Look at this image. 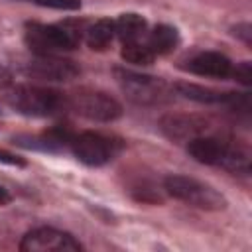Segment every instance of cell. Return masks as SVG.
<instances>
[{
  "instance_id": "14",
  "label": "cell",
  "mask_w": 252,
  "mask_h": 252,
  "mask_svg": "<svg viewBox=\"0 0 252 252\" xmlns=\"http://www.w3.org/2000/svg\"><path fill=\"white\" fill-rule=\"evenodd\" d=\"M114 22L112 20H96L94 24H91L87 30H85V41L91 49L94 51H102L110 45L112 37H114Z\"/></svg>"
},
{
  "instance_id": "20",
  "label": "cell",
  "mask_w": 252,
  "mask_h": 252,
  "mask_svg": "<svg viewBox=\"0 0 252 252\" xmlns=\"http://www.w3.org/2000/svg\"><path fill=\"white\" fill-rule=\"evenodd\" d=\"M10 83H12V73H10V69L0 63V89H6Z\"/></svg>"
},
{
  "instance_id": "16",
  "label": "cell",
  "mask_w": 252,
  "mask_h": 252,
  "mask_svg": "<svg viewBox=\"0 0 252 252\" xmlns=\"http://www.w3.org/2000/svg\"><path fill=\"white\" fill-rule=\"evenodd\" d=\"M20 2H33L37 6L55 8V10H79L81 0H20Z\"/></svg>"
},
{
  "instance_id": "8",
  "label": "cell",
  "mask_w": 252,
  "mask_h": 252,
  "mask_svg": "<svg viewBox=\"0 0 252 252\" xmlns=\"http://www.w3.org/2000/svg\"><path fill=\"white\" fill-rule=\"evenodd\" d=\"M22 252H79L83 250L81 242L65 230L51 226H39L24 234L20 242Z\"/></svg>"
},
{
  "instance_id": "6",
  "label": "cell",
  "mask_w": 252,
  "mask_h": 252,
  "mask_svg": "<svg viewBox=\"0 0 252 252\" xmlns=\"http://www.w3.org/2000/svg\"><path fill=\"white\" fill-rule=\"evenodd\" d=\"M67 106L79 116H85L94 122H112L122 114V106L114 96L94 89L75 91L71 96H67Z\"/></svg>"
},
{
  "instance_id": "2",
  "label": "cell",
  "mask_w": 252,
  "mask_h": 252,
  "mask_svg": "<svg viewBox=\"0 0 252 252\" xmlns=\"http://www.w3.org/2000/svg\"><path fill=\"white\" fill-rule=\"evenodd\" d=\"M24 41L35 55H55L57 51H71L81 41V30L71 24H39L28 22Z\"/></svg>"
},
{
  "instance_id": "4",
  "label": "cell",
  "mask_w": 252,
  "mask_h": 252,
  "mask_svg": "<svg viewBox=\"0 0 252 252\" xmlns=\"http://www.w3.org/2000/svg\"><path fill=\"white\" fill-rule=\"evenodd\" d=\"M163 189L171 197H175L187 205H193L197 209L222 211L226 207V199L215 187H211L199 179L187 177V175H167L163 179Z\"/></svg>"
},
{
  "instance_id": "13",
  "label": "cell",
  "mask_w": 252,
  "mask_h": 252,
  "mask_svg": "<svg viewBox=\"0 0 252 252\" xmlns=\"http://www.w3.org/2000/svg\"><path fill=\"white\" fill-rule=\"evenodd\" d=\"M177 43H179V33L173 26H167V24L156 26L148 37V47L156 55H163V53L173 51L177 47Z\"/></svg>"
},
{
  "instance_id": "3",
  "label": "cell",
  "mask_w": 252,
  "mask_h": 252,
  "mask_svg": "<svg viewBox=\"0 0 252 252\" xmlns=\"http://www.w3.org/2000/svg\"><path fill=\"white\" fill-rule=\"evenodd\" d=\"M8 102L14 110H18L24 116L33 118H45L55 116L67 106V96L59 91L45 89V87H33V85H20L8 94Z\"/></svg>"
},
{
  "instance_id": "15",
  "label": "cell",
  "mask_w": 252,
  "mask_h": 252,
  "mask_svg": "<svg viewBox=\"0 0 252 252\" xmlns=\"http://www.w3.org/2000/svg\"><path fill=\"white\" fill-rule=\"evenodd\" d=\"M120 55L124 61H128L132 65H152L156 59V53L148 47V43H142V41L124 43Z\"/></svg>"
},
{
  "instance_id": "21",
  "label": "cell",
  "mask_w": 252,
  "mask_h": 252,
  "mask_svg": "<svg viewBox=\"0 0 252 252\" xmlns=\"http://www.w3.org/2000/svg\"><path fill=\"white\" fill-rule=\"evenodd\" d=\"M10 201H12V195L8 193V189H6V187H2V185H0V207L8 205Z\"/></svg>"
},
{
  "instance_id": "12",
  "label": "cell",
  "mask_w": 252,
  "mask_h": 252,
  "mask_svg": "<svg viewBox=\"0 0 252 252\" xmlns=\"http://www.w3.org/2000/svg\"><path fill=\"white\" fill-rule=\"evenodd\" d=\"M146 20L140 14L128 12L122 14L116 22H114V33L122 39V43H130V41H140V37L146 33Z\"/></svg>"
},
{
  "instance_id": "5",
  "label": "cell",
  "mask_w": 252,
  "mask_h": 252,
  "mask_svg": "<svg viewBox=\"0 0 252 252\" xmlns=\"http://www.w3.org/2000/svg\"><path fill=\"white\" fill-rule=\"evenodd\" d=\"M114 77L124 94L136 104H159L169 98V87L159 77L128 69H114Z\"/></svg>"
},
{
  "instance_id": "11",
  "label": "cell",
  "mask_w": 252,
  "mask_h": 252,
  "mask_svg": "<svg viewBox=\"0 0 252 252\" xmlns=\"http://www.w3.org/2000/svg\"><path fill=\"white\" fill-rule=\"evenodd\" d=\"M187 69L201 77H215V79H226L230 77L232 63L226 55L217 51H201L193 55L187 63Z\"/></svg>"
},
{
  "instance_id": "9",
  "label": "cell",
  "mask_w": 252,
  "mask_h": 252,
  "mask_svg": "<svg viewBox=\"0 0 252 252\" xmlns=\"http://www.w3.org/2000/svg\"><path fill=\"white\" fill-rule=\"evenodd\" d=\"M177 91V94L195 100V102H203V104H224L232 110H240V112H248L250 110V96L248 93H219L213 89H205L201 85H191V83H177L173 87Z\"/></svg>"
},
{
  "instance_id": "1",
  "label": "cell",
  "mask_w": 252,
  "mask_h": 252,
  "mask_svg": "<svg viewBox=\"0 0 252 252\" xmlns=\"http://www.w3.org/2000/svg\"><path fill=\"white\" fill-rule=\"evenodd\" d=\"M187 154L205 165H219L234 175L250 173V154L240 146H232L217 136H193L187 140Z\"/></svg>"
},
{
  "instance_id": "10",
  "label": "cell",
  "mask_w": 252,
  "mask_h": 252,
  "mask_svg": "<svg viewBox=\"0 0 252 252\" xmlns=\"http://www.w3.org/2000/svg\"><path fill=\"white\" fill-rule=\"evenodd\" d=\"M24 71L28 77L39 81H71L81 73L75 61L57 55H37L35 59L26 63Z\"/></svg>"
},
{
  "instance_id": "19",
  "label": "cell",
  "mask_w": 252,
  "mask_h": 252,
  "mask_svg": "<svg viewBox=\"0 0 252 252\" xmlns=\"http://www.w3.org/2000/svg\"><path fill=\"white\" fill-rule=\"evenodd\" d=\"M0 161H2V163H8V165H20V167L26 165V159H22L20 156L10 154V152H6V150H2V148H0Z\"/></svg>"
},
{
  "instance_id": "17",
  "label": "cell",
  "mask_w": 252,
  "mask_h": 252,
  "mask_svg": "<svg viewBox=\"0 0 252 252\" xmlns=\"http://www.w3.org/2000/svg\"><path fill=\"white\" fill-rule=\"evenodd\" d=\"M230 77H234L242 85H250L252 83V65H250V61H242L236 67H232Z\"/></svg>"
},
{
  "instance_id": "18",
  "label": "cell",
  "mask_w": 252,
  "mask_h": 252,
  "mask_svg": "<svg viewBox=\"0 0 252 252\" xmlns=\"http://www.w3.org/2000/svg\"><path fill=\"white\" fill-rule=\"evenodd\" d=\"M232 33L238 35L246 45L252 43V28H250V24H238L236 28H232Z\"/></svg>"
},
{
  "instance_id": "7",
  "label": "cell",
  "mask_w": 252,
  "mask_h": 252,
  "mask_svg": "<svg viewBox=\"0 0 252 252\" xmlns=\"http://www.w3.org/2000/svg\"><path fill=\"white\" fill-rule=\"evenodd\" d=\"M71 148H73L75 158L81 163L98 167V165L108 163L120 152L122 146H120V142H116V140H112V138H108L104 134L81 132L79 136H73Z\"/></svg>"
}]
</instances>
